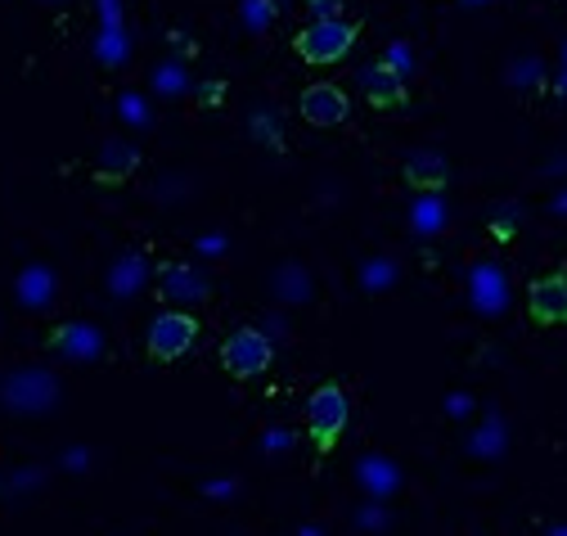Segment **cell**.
<instances>
[{"mask_svg": "<svg viewBox=\"0 0 567 536\" xmlns=\"http://www.w3.org/2000/svg\"><path fill=\"white\" fill-rule=\"evenodd\" d=\"M361 91L374 109H401L405 104V86H401V69H392V63H370V69L361 73Z\"/></svg>", "mask_w": 567, "mask_h": 536, "instance_id": "obj_7", "label": "cell"}, {"mask_svg": "<svg viewBox=\"0 0 567 536\" xmlns=\"http://www.w3.org/2000/svg\"><path fill=\"white\" fill-rule=\"evenodd\" d=\"M311 10H316V19H342L338 14V0H311Z\"/></svg>", "mask_w": 567, "mask_h": 536, "instance_id": "obj_12", "label": "cell"}, {"mask_svg": "<svg viewBox=\"0 0 567 536\" xmlns=\"http://www.w3.org/2000/svg\"><path fill=\"white\" fill-rule=\"evenodd\" d=\"M270 361H275V348H270V339L261 329H235L221 343V365L235 379H257V374L270 370Z\"/></svg>", "mask_w": 567, "mask_h": 536, "instance_id": "obj_4", "label": "cell"}, {"mask_svg": "<svg viewBox=\"0 0 567 536\" xmlns=\"http://www.w3.org/2000/svg\"><path fill=\"white\" fill-rule=\"evenodd\" d=\"M347 420H351V401L338 383H320L311 396H307V433L316 442V451H333L338 437L347 433Z\"/></svg>", "mask_w": 567, "mask_h": 536, "instance_id": "obj_1", "label": "cell"}, {"mask_svg": "<svg viewBox=\"0 0 567 536\" xmlns=\"http://www.w3.org/2000/svg\"><path fill=\"white\" fill-rule=\"evenodd\" d=\"M298 109H302V117H307L311 126H338V122H347V113H351L347 91L333 86V82H316V86H307L302 100H298Z\"/></svg>", "mask_w": 567, "mask_h": 536, "instance_id": "obj_6", "label": "cell"}, {"mask_svg": "<svg viewBox=\"0 0 567 536\" xmlns=\"http://www.w3.org/2000/svg\"><path fill=\"white\" fill-rule=\"evenodd\" d=\"M135 167H140V150H135L131 141H109V145L100 150V163H95L100 181H109V185L126 181V176H131Z\"/></svg>", "mask_w": 567, "mask_h": 536, "instance_id": "obj_9", "label": "cell"}, {"mask_svg": "<svg viewBox=\"0 0 567 536\" xmlns=\"http://www.w3.org/2000/svg\"><path fill=\"white\" fill-rule=\"evenodd\" d=\"M351 45H357V28L347 19H316L293 37L298 59H307V63H338Z\"/></svg>", "mask_w": 567, "mask_h": 536, "instance_id": "obj_2", "label": "cell"}, {"mask_svg": "<svg viewBox=\"0 0 567 536\" xmlns=\"http://www.w3.org/2000/svg\"><path fill=\"white\" fill-rule=\"evenodd\" d=\"M527 311H532L536 324H567V276L554 271V276L532 280V289H527Z\"/></svg>", "mask_w": 567, "mask_h": 536, "instance_id": "obj_5", "label": "cell"}, {"mask_svg": "<svg viewBox=\"0 0 567 536\" xmlns=\"http://www.w3.org/2000/svg\"><path fill=\"white\" fill-rule=\"evenodd\" d=\"M163 293L167 298H181V302H198L203 298V285L194 271H185V266H167L163 271Z\"/></svg>", "mask_w": 567, "mask_h": 536, "instance_id": "obj_11", "label": "cell"}, {"mask_svg": "<svg viewBox=\"0 0 567 536\" xmlns=\"http://www.w3.org/2000/svg\"><path fill=\"white\" fill-rule=\"evenodd\" d=\"M194 339H198V320L189 316V311H163V316H154V324H150V361H158V365H172V361H181L189 348H194Z\"/></svg>", "mask_w": 567, "mask_h": 536, "instance_id": "obj_3", "label": "cell"}, {"mask_svg": "<svg viewBox=\"0 0 567 536\" xmlns=\"http://www.w3.org/2000/svg\"><path fill=\"white\" fill-rule=\"evenodd\" d=\"M50 348L73 361H91V357H100V333L91 324H59L50 333Z\"/></svg>", "mask_w": 567, "mask_h": 536, "instance_id": "obj_8", "label": "cell"}, {"mask_svg": "<svg viewBox=\"0 0 567 536\" xmlns=\"http://www.w3.org/2000/svg\"><path fill=\"white\" fill-rule=\"evenodd\" d=\"M50 6H63V0H50Z\"/></svg>", "mask_w": 567, "mask_h": 536, "instance_id": "obj_13", "label": "cell"}, {"mask_svg": "<svg viewBox=\"0 0 567 536\" xmlns=\"http://www.w3.org/2000/svg\"><path fill=\"white\" fill-rule=\"evenodd\" d=\"M405 181L414 185V189H442L446 185V163H442V154H410L405 158Z\"/></svg>", "mask_w": 567, "mask_h": 536, "instance_id": "obj_10", "label": "cell"}]
</instances>
